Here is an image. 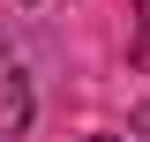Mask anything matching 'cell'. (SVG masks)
Returning a JSON list of instances; mask_svg holds the SVG:
<instances>
[{
	"instance_id": "7a4b0ae2",
	"label": "cell",
	"mask_w": 150,
	"mask_h": 142,
	"mask_svg": "<svg viewBox=\"0 0 150 142\" xmlns=\"http://www.w3.org/2000/svg\"><path fill=\"white\" fill-rule=\"evenodd\" d=\"M90 142H120V135H90Z\"/></svg>"
},
{
	"instance_id": "3957f363",
	"label": "cell",
	"mask_w": 150,
	"mask_h": 142,
	"mask_svg": "<svg viewBox=\"0 0 150 142\" xmlns=\"http://www.w3.org/2000/svg\"><path fill=\"white\" fill-rule=\"evenodd\" d=\"M143 15H150V0H143Z\"/></svg>"
},
{
	"instance_id": "6da1fadb",
	"label": "cell",
	"mask_w": 150,
	"mask_h": 142,
	"mask_svg": "<svg viewBox=\"0 0 150 142\" xmlns=\"http://www.w3.org/2000/svg\"><path fill=\"white\" fill-rule=\"evenodd\" d=\"M23 127H30V90L15 60H0V142H23Z\"/></svg>"
},
{
	"instance_id": "277c9868",
	"label": "cell",
	"mask_w": 150,
	"mask_h": 142,
	"mask_svg": "<svg viewBox=\"0 0 150 142\" xmlns=\"http://www.w3.org/2000/svg\"><path fill=\"white\" fill-rule=\"evenodd\" d=\"M143 127H150V112H143Z\"/></svg>"
}]
</instances>
